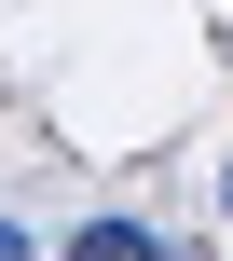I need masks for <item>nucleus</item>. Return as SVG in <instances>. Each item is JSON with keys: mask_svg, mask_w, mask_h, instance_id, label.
<instances>
[{"mask_svg": "<svg viewBox=\"0 0 233 261\" xmlns=\"http://www.w3.org/2000/svg\"><path fill=\"white\" fill-rule=\"evenodd\" d=\"M0 261H27V234H14V220H0Z\"/></svg>", "mask_w": 233, "mask_h": 261, "instance_id": "nucleus-2", "label": "nucleus"}, {"mask_svg": "<svg viewBox=\"0 0 233 261\" xmlns=\"http://www.w3.org/2000/svg\"><path fill=\"white\" fill-rule=\"evenodd\" d=\"M55 261H192V248H165L151 220H82V234H69Z\"/></svg>", "mask_w": 233, "mask_h": 261, "instance_id": "nucleus-1", "label": "nucleus"}, {"mask_svg": "<svg viewBox=\"0 0 233 261\" xmlns=\"http://www.w3.org/2000/svg\"><path fill=\"white\" fill-rule=\"evenodd\" d=\"M220 220H233V165H220Z\"/></svg>", "mask_w": 233, "mask_h": 261, "instance_id": "nucleus-3", "label": "nucleus"}]
</instances>
